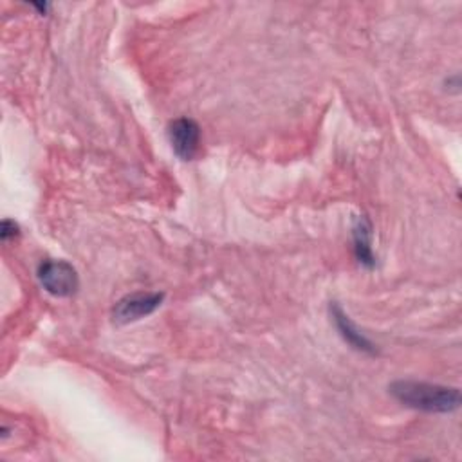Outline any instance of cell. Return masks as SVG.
Instances as JSON below:
<instances>
[{
  "label": "cell",
  "mask_w": 462,
  "mask_h": 462,
  "mask_svg": "<svg viewBox=\"0 0 462 462\" xmlns=\"http://www.w3.org/2000/svg\"><path fill=\"white\" fill-rule=\"evenodd\" d=\"M38 280L47 292L58 298H67L78 289V273L65 260H43L38 267Z\"/></svg>",
  "instance_id": "cell-2"
},
{
  "label": "cell",
  "mask_w": 462,
  "mask_h": 462,
  "mask_svg": "<svg viewBox=\"0 0 462 462\" xmlns=\"http://www.w3.org/2000/svg\"><path fill=\"white\" fill-rule=\"evenodd\" d=\"M354 251H356V258L359 263H363L365 267H374L375 265V256L372 253V224L365 215L356 217L354 220Z\"/></svg>",
  "instance_id": "cell-6"
},
{
  "label": "cell",
  "mask_w": 462,
  "mask_h": 462,
  "mask_svg": "<svg viewBox=\"0 0 462 462\" xmlns=\"http://www.w3.org/2000/svg\"><path fill=\"white\" fill-rule=\"evenodd\" d=\"M330 314H332V319L339 330V334L343 336V339L354 346L356 350H361V352H366V354H374L375 352V346L374 343L350 321V318L337 307V305H332L330 307Z\"/></svg>",
  "instance_id": "cell-5"
},
{
  "label": "cell",
  "mask_w": 462,
  "mask_h": 462,
  "mask_svg": "<svg viewBox=\"0 0 462 462\" xmlns=\"http://www.w3.org/2000/svg\"><path fill=\"white\" fill-rule=\"evenodd\" d=\"M168 139L179 159L191 161L200 148V128L193 119L179 117L170 123Z\"/></svg>",
  "instance_id": "cell-4"
},
{
  "label": "cell",
  "mask_w": 462,
  "mask_h": 462,
  "mask_svg": "<svg viewBox=\"0 0 462 462\" xmlns=\"http://www.w3.org/2000/svg\"><path fill=\"white\" fill-rule=\"evenodd\" d=\"M18 233V226L13 222V220H9V218H5L4 222H2V231H0V236H2V240L4 242H7L11 236H14Z\"/></svg>",
  "instance_id": "cell-7"
},
{
  "label": "cell",
  "mask_w": 462,
  "mask_h": 462,
  "mask_svg": "<svg viewBox=\"0 0 462 462\" xmlns=\"http://www.w3.org/2000/svg\"><path fill=\"white\" fill-rule=\"evenodd\" d=\"M164 300L162 292H132L123 296L112 309V318L116 323H132L141 318L150 316L161 307Z\"/></svg>",
  "instance_id": "cell-3"
},
{
  "label": "cell",
  "mask_w": 462,
  "mask_h": 462,
  "mask_svg": "<svg viewBox=\"0 0 462 462\" xmlns=\"http://www.w3.org/2000/svg\"><path fill=\"white\" fill-rule=\"evenodd\" d=\"M390 393L404 406L428 411V413H448L460 406L458 388L402 379L390 384Z\"/></svg>",
  "instance_id": "cell-1"
}]
</instances>
